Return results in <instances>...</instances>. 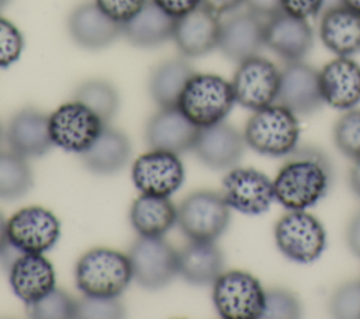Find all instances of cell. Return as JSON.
<instances>
[{
    "instance_id": "1",
    "label": "cell",
    "mask_w": 360,
    "mask_h": 319,
    "mask_svg": "<svg viewBox=\"0 0 360 319\" xmlns=\"http://www.w3.org/2000/svg\"><path fill=\"white\" fill-rule=\"evenodd\" d=\"M273 180L274 197L287 209H307L329 190L332 171L326 156L312 146L295 148Z\"/></svg>"
},
{
    "instance_id": "2",
    "label": "cell",
    "mask_w": 360,
    "mask_h": 319,
    "mask_svg": "<svg viewBox=\"0 0 360 319\" xmlns=\"http://www.w3.org/2000/svg\"><path fill=\"white\" fill-rule=\"evenodd\" d=\"M77 288L89 297H120L132 278L129 257L121 252L94 247L76 263Z\"/></svg>"
},
{
    "instance_id": "3",
    "label": "cell",
    "mask_w": 360,
    "mask_h": 319,
    "mask_svg": "<svg viewBox=\"0 0 360 319\" xmlns=\"http://www.w3.org/2000/svg\"><path fill=\"white\" fill-rule=\"evenodd\" d=\"M243 138L246 145L260 155L287 156L297 148L300 138L297 115L278 103L253 111L246 122Z\"/></svg>"
},
{
    "instance_id": "4",
    "label": "cell",
    "mask_w": 360,
    "mask_h": 319,
    "mask_svg": "<svg viewBox=\"0 0 360 319\" xmlns=\"http://www.w3.org/2000/svg\"><path fill=\"white\" fill-rule=\"evenodd\" d=\"M235 103L231 82L212 73H194L177 107L191 122L204 128L222 122Z\"/></svg>"
},
{
    "instance_id": "5",
    "label": "cell",
    "mask_w": 360,
    "mask_h": 319,
    "mask_svg": "<svg viewBox=\"0 0 360 319\" xmlns=\"http://www.w3.org/2000/svg\"><path fill=\"white\" fill-rule=\"evenodd\" d=\"M229 205L222 194L198 190L188 194L177 208V225L190 240L215 242L228 228Z\"/></svg>"
},
{
    "instance_id": "6",
    "label": "cell",
    "mask_w": 360,
    "mask_h": 319,
    "mask_svg": "<svg viewBox=\"0 0 360 319\" xmlns=\"http://www.w3.org/2000/svg\"><path fill=\"white\" fill-rule=\"evenodd\" d=\"M278 250L290 260L301 264L315 261L325 250L323 225L305 209H290L274 226Z\"/></svg>"
},
{
    "instance_id": "7",
    "label": "cell",
    "mask_w": 360,
    "mask_h": 319,
    "mask_svg": "<svg viewBox=\"0 0 360 319\" xmlns=\"http://www.w3.org/2000/svg\"><path fill=\"white\" fill-rule=\"evenodd\" d=\"M262 284L246 271L231 270L222 273L212 282V301L221 318L259 319L264 309Z\"/></svg>"
},
{
    "instance_id": "8",
    "label": "cell",
    "mask_w": 360,
    "mask_h": 319,
    "mask_svg": "<svg viewBox=\"0 0 360 319\" xmlns=\"http://www.w3.org/2000/svg\"><path fill=\"white\" fill-rule=\"evenodd\" d=\"M128 257L132 278L145 289H160L179 274V252L163 236H139Z\"/></svg>"
},
{
    "instance_id": "9",
    "label": "cell",
    "mask_w": 360,
    "mask_h": 319,
    "mask_svg": "<svg viewBox=\"0 0 360 319\" xmlns=\"http://www.w3.org/2000/svg\"><path fill=\"white\" fill-rule=\"evenodd\" d=\"M231 84L235 101L257 111L277 101L280 69L270 59L256 55L238 63Z\"/></svg>"
},
{
    "instance_id": "10",
    "label": "cell",
    "mask_w": 360,
    "mask_h": 319,
    "mask_svg": "<svg viewBox=\"0 0 360 319\" xmlns=\"http://www.w3.org/2000/svg\"><path fill=\"white\" fill-rule=\"evenodd\" d=\"M105 124L84 104L72 100L49 115V134L53 146L80 155L97 139Z\"/></svg>"
},
{
    "instance_id": "11",
    "label": "cell",
    "mask_w": 360,
    "mask_h": 319,
    "mask_svg": "<svg viewBox=\"0 0 360 319\" xmlns=\"http://www.w3.org/2000/svg\"><path fill=\"white\" fill-rule=\"evenodd\" d=\"M7 233L21 253H45L59 240L60 222L44 207H25L7 219Z\"/></svg>"
},
{
    "instance_id": "12",
    "label": "cell",
    "mask_w": 360,
    "mask_h": 319,
    "mask_svg": "<svg viewBox=\"0 0 360 319\" xmlns=\"http://www.w3.org/2000/svg\"><path fill=\"white\" fill-rule=\"evenodd\" d=\"M131 176L141 194L170 197L184 181V166L179 155L150 149L134 162Z\"/></svg>"
},
{
    "instance_id": "13",
    "label": "cell",
    "mask_w": 360,
    "mask_h": 319,
    "mask_svg": "<svg viewBox=\"0 0 360 319\" xmlns=\"http://www.w3.org/2000/svg\"><path fill=\"white\" fill-rule=\"evenodd\" d=\"M222 188V197L229 208L246 215L266 212L276 200L273 181L252 167L232 169L224 177Z\"/></svg>"
},
{
    "instance_id": "14",
    "label": "cell",
    "mask_w": 360,
    "mask_h": 319,
    "mask_svg": "<svg viewBox=\"0 0 360 319\" xmlns=\"http://www.w3.org/2000/svg\"><path fill=\"white\" fill-rule=\"evenodd\" d=\"M295 115L315 112L323 104L319 84V70L297 60L287 62L280 70V87L277 101Z\"/></svg>"
},
{
    "instance_id": "15",
    "label": "cell",
    "mask_w": 360,
    "mask_h": 319,
    "mask_svg": "<svg viewBox=\"0 0 360 319\" xmlns=\"http://www.w3.org/2000/svg\"><path fill=\"white\" fill-rule=\"evenodd\" d=\"M219 32V15L200 4L176 18L172 39L183 56L200 58L218 48Z\"/></svg>"
},
{
    "instance_id": "16",
    "label": "cell",
    "mask_w": 360,
    "mask_h": 319,
    "mask_svg": "<svg viewBox=\"0 0 360 319\" xmlns=\"http://www.w3.org/2000/svg\"><path fill=\"white\" fill-rule=\"evenodd\" d=\"M200 126L191 122L179 107L156 111L145 126V142L149 149L183 153L194 148Z\"/></svg>"
},
{
    "instance_id": "17",
    "label": "cell",
    "mask_w": 360,
    "mask_h": 319,
    "mask_svg": "<svg viewBox=\"0 0 360 319\" xmlns=\"http://www.w3.org/2000/svg\"><path fill=\"white\" fill-rule=\"evenodd\" d=\"M312 45L314 31L308 20L278 11L264 21V46L283 60H302Z\"/></svg>"
},
{
    "instance_id": "18",
    "label": "cell",
    "mask_w": 360,
    "mask_h": 319,
    "mask_svg": "<svg viewBox=\"0 0 360 319\" xmlns=\"http://www.w3.org/2000/svg\"><path fill=\"white\" fill-rule=\"evenodd\" d=\"M72 41L87 51H98L122 37V24L110 18L94 1L75 7L66 21Z\"/></svg>"
},
{
    "instance_id": "19",
    "label": "cell",
    "mask_w": 360,
    "mask_h": 319,
    "mask_svg": "<svg viewBox=\"0 0 360 319\" xmlns=\"http://www.w3.org/2000/svg\"><path fill=\"white\" fill-rule=\"evenodd\" d=\"M264 46V21L252 11H240L221 21L218 49L232 62L240 63L259 55Z\"/></svg>"
},
{
    "instance_id": "20",
    "label": "cell",
    "mask_w": 360,
    "mask_h": 319,
    "mask_svg": "<svg viewBox=\"0 0 360 319\" xmlns=\"http://www.w3.org/2000/svg\"><path fill=\"white\" fill-rule=\"evenodd\" d=\"M245 138L232 125L222 122L200 128L194 152L210 169L222 170L235 166L243 155Z\"/></svg>"
},
{
    "instance_id": "21",
    "label": "cell",
    "mask_w": 360,
    "mask_h": 319,
    "mask_svg": "<svg viewBox=\"0 0 360 319\" xmlns=\"http://www.w3.org/2000/svg\"><path fill=\"white\" fill-rule=\"evenodd\" d=\"M323 103L347 111L360 103V65L347 56H336L319 70Z\"/></svg>"
},
{
    "instance_id": "22",
    "label": "cell",
    "mask_w": 360,
    "mask_h": 319,
    "mask_svg": "<svg viewBox=\"0 0 360 319\" xmlns=\"http://www.w3.org/2000/svg\"><path fill=\"white\" fill-rule=\"evenodd\" d=\"M6 141L13 152L25 159L46 155L53 146L49 115L32 107L20 110L7 125Z\"/></svg>"
},
{
    "instance_id": "23",
    "label": "cell",
    "mask_w": 360,
    "mask_h": 319,
    "mask_svg": "<svg viewBox=\"0 0 360 319\" xmlns=\"http://www.w3.org/2000/svg\"><path fill=\"white\" fill-rule=\"evenodd\" d=\"M14 294L31 305L55 288V270L42 253H21L8 270Z\"/></svg>"
},
{
    "instance_id": "24",
    "label": "cell",
    "mask_w": 360,
    "mask_h": 319,
    "mask_svg": "<svg viewBox=\"0 0 360 319\" xmlns=\"http://www.w3.org/2000/svg\"><path fill=\"white\" fill-rule=\"evenodd\" d=\"M319 38L326 49L336 56L360 52V14L340 4L321 14Z\"/></svg>"
},
{
    "instance_id": "25",
    "label": "cell",
    "mask_w": 360,
    "mask_h": 319,
    "mask_svg": "<svg viewBox=\"0 0 360 319\" xmlns=\"http://www.w3.org/2000/svg\"><path fill=\"white\" fill-rule=\"evenodd\" d=\"M79 156L89 171L100 176L114 174L128 163L131 142L124 132L105 125L90 148Z\"/></svg>"
},
{
    "instance_id": "26",
    "label": "cell",
    "mask_w": 360,
    "mask_h": 319,
    "mask_svg": "<svg viewBox=\"0 0 360 319\" xmlns=\"http://www.w3.org/2000/svg\"><path fill=\"white\" fill-rule=\"evenodd\" d=\"M176 18L165 13L152 0L122 24V37L136 48L150 49L163 45L173 37Z\"/></svg>"
},
{
    "instance_id": "27",
    "label": "cell",
    "mask_w": 360,
    "mask_h": 319,
    "mask_svg": "<svg viewBox=\"0 0 360 319\" xmlns=\"http://www.w3.org/2000/svg\"><path fill=\"white\" fill-rule=\"evenodd\" d=\"M222 250L210 240H190L179 252V274L193 285L212 284L224 271Z\"/></svg>"
},
{
    "instance_id": "28",
    "label": "cell",
    "mask_w": 360,
    "mask_h": 319,
    "mask_svg": "<svg viewBox=\"0 0 360 319\" xmlns=\"http://www.w3.org/2000/svg\"><path fill=\"white\" fill-rule=\"evenodd\" d=\"M129 221L139 236H163L177 223V208L169 197L141 194L131 205Z\"/></svg>"
},
{
    "instance_id": "29",
    "label": "cell",
    "mask_w": 360,
    "mask_h": 319,
    "mask_svg": "<svg viewBox=\"0 0 360 319\" xmlns=\"http://www.w3.org/2000/svg\"><path fill=\"white\" fill-rule=\"evenodd\" d=\"M184 58H170L153 67L149 76V94L160 107H177L187 82L194 74Z\"/></svg>"
},
{
    "instance_id": "30",
    "label": "cell",
    "mask_w": 360,
    "mask_h": 319,
    "mask_svg": "<svg viewBox=\"0 0 360 319\" xmlns=\"http://www.w3.org/2000/svg\"><path fill=\"white\" fill-rule=\"evenodd\" d=\"M73 100L84 104L105 125L115 117L120 108L117 89L103 79H89L80 83L73 93Z\"/></svg>"
},
{
    "instance_id": "31",
    "label": "cell",
    "mask_w": 360,
    "mask_h": 319,
    "mask_svg": "<svg viewBox=\"0 0 360 319\" xmlns=\"http://www.w3.org/2000/svg\"><path fill=\"white\" fill-rule=\"evenodd\" d=\"M34 183L27 159L15 152H0V200L13 201L25 195Z\"/></svg>"
},
{
    "instance_id": "32",
    "label": "cell",
    "mask_w": 360,
    "mask_h": 319,
    "mask_svg": "<svg viewBox=\"0 0 360 319\" xmlns=\"http://www.w3.org/2000/svg\"><path fill=\"white\" fill-rule=\"evenodd\" d=\"M76 302L63 289L53 288L37 302L27 305V313L35 319H70L76 318Z\"/></svg>"
},
{
    "instance_id": "33",
    "label": "cell",
    "mask_w": 360,
    "mask_h": 319,
    "mask_svg": "<svg viewBox=\"0 0 360 319\" xmlns=\"http://www.w3.org/2000/svg\"><path fill=\"white\" fill-rule=\"evenodd\" d=\"M336 148L347 157L360 159V108L347 110L333 129Z\"/></svg>"
},
{
    "instance_id": "34",
    "label": "cell",
    "mask_w": 360,
    "mask_h": 319,
    "mask_svg": "<svg viewBox=\"0 0 360 319\" xmlns=\"http://www.w3.org/2000/svg\"><path fill=\"white\" fill-rule=\"evenodd\" d=\"M300 299L288 289L274 288L266 291L262 318L266 319H295L301 316Z\"/></svg>"
},
{
    "instance_id": "35",
    "label": "cell",
    "mask_w": 360,
    "mask_h": 319,
    "mask_svg": "<svg viewBox=\"0 0 360 319\" xmlns=\"http://www.w3.org/2000/svg\"><path fill=\"white\" fill-rule=\"evenodd\" d=\"M125 315V308L118 297H89L84 295L76 302V318L84 319H115Z\"/></svg>"
},
{
    "instance_id": "36",
    "label": "cell",
    "mask_w": 360,
    "mask_h": 319,
    "mask_svg": "<svg viewBox=\"0 0 360 319\" xmlns=\"http://www.w3.org/2000/svg\"><path fill=\"white\" fill-rule=\"evenodd\" d=\"M329 309L335 318H360V281L340 285L330 298Z\"/></svg>"
},
{
    "instance_id": "37",
    "label": "cell",
    "mask_w": 360,
    "mask_h": 319,
    "mask_svg": "<svg viewBox=\"0 0 360 319\" xmlns=\"http://www.w3.org/2000/svg\"><path fill=\"white\" fill-rule=\"evenodd\" d=\"M24 49V37L18 27L0 15V69L14 65Z\"/></svg>"
},
{
    "instance_id": "38",
    "label": "cell",
    "mask_w": 360,
    "mask_h": 319,
    "mask_svg": "<svg viewBox=\"0 0 360 319\" xmlns=\"http://www.w3.org/2000/svg\"><path fill=\"white\" fill-rule=\"evenodd\" d=\"M148 0H94V3L114 21L124 24L129 21Z\"/></svg>"
},
{
    "instance_id": "39",
    "label": "cell",
    "mask_w": 360,
    "mask_h": 319,
    "mask_svg": "<svg viewBox=\"0 0 360 319\" xmlns=\"http://www.w3.org/2000/svg\"><path fill=\"white\" fill-rule=\"evenodd\" d=\"M326 0H281V11L298 18L318 17L325 10Z\"/></svg>"
},
{
    "instance_id": "40",
    "label": "cell",
    "mask_w": 360,
    "mask_h": 319,
    "mask_svg": "<svg viewBox=\"0 0 360 319\" xmlns=\"http://www.w3.org/2000/svg\"><path fill=\"white\" fill-rule=\"evenodd\" d=\"M152 1L173 18L181 17L201 4V0H152Z\"/></svg>"
},
{
    "instance_id": "41",
    "label": "cell",
    "mask_w": 360,
    "mask_h": 319,
    "mask_svg": "<svg viewBox=\"0 0 360 319\" xmlns=\"http://www.w3.org/2000/svg\"><path fill=\"white\" fill-rule=\"evenodd\" d=\"M248 10L262 18L271 17L281 11V0H245Z\"/></svg>"
},
{
    "instance_id": "42",
    "label": "cell",
    "mask_w": 360,
    "mask_h": 319,
    "mask_svg": "<svg viewBox=\"0 0 360 319\" xmlns=\"http://www.w3.org/2000/svg\"><path fill=\"white\" fill-rule=\"evenodd\" d=\"M243 3L245 0H201L202 6H205L208 10H211L218 15L233 13Z\"/></svg>"
},
{
    "instance_id": "43",
    "label": "cell",
    "mask_w": 360,
    "mask_h": 319,
    "mask_svg": "<svg viewBox=\"0 0 360 319\" xmlns=\"http://www.w3.org/2000/svg\"><path fill=\"white\" fill-rule=\"evenodd\" d=\"M347 245L354 254L360 256V212H357L349 223Z\"/></svg>"
},
{
    "instance_id": "44",
    "label": "cell",
    "mask_w": 360,
    "mask_h": 319,
    "mask_svg": "<svg viewBox=\"0 0 360 319\" xmlns=\"http://www.w3.org/2000/svg\"><path fill=\"white\" fill-rule=\"evenodd\" d=\"M349 180H350V187L353 193L360 198V159L354 160V164L350 170Z\"/></svg>"
},
{
    "instance_id": "45",
    "label": "cell",
    "mask_w": 360,
    "mask_h": 319,
    "mask_svg": "<svg viewBox=\"0 0 360 319\" xmlns=\"http://www.w3.org/2000/svg\"><path fill=\"white\" fill-rule=\"evenodd\" d=\"M8 233H7V221L4 219L3 214L0 212V253L6 249L8 245Z\"/></svg>"
},
{
    "instance_id": "46",
    "label": "cell",
    "mask_w": 360,
    "mask_h": 319,
    "mask_svg": "<svg viewBox=\"0 0 360 319\" xmlns=\"http://www.w3.org/2000/svg\"><path fill=\"white\" fill-rule=\"evenodd\" d=\"M342 4L360 14V0H342Z\"/></svg>"
},
{
    "instance_id": "47",
    "label": "cell",
    "mask_w": 360,
    "mask_h": 319,
    "mask_svg": "<svg viewBox=\"0 0 360 319\" xmlns=\"http://www.w3.org/2000/svg\"><path fill=\"white\" fill-rule=\"evenodd\" d=\"M10 1H11V0H0V11H1Z\"/></svg>"
},
{
    "instance_id": "48",
    "label": "cell",
    "mask_w": 360,
    "mask_h": 319,
    "mask_svg": "<svg viewBox=\"0 0 360 319\" xmlns=\"http://www.w3.org/2000/svg\"><path fill=\"white\" fill-rule=\"evenodd\" d=\"M0 139H1V126H0Z\"/></svg>"
}]
</instances>
